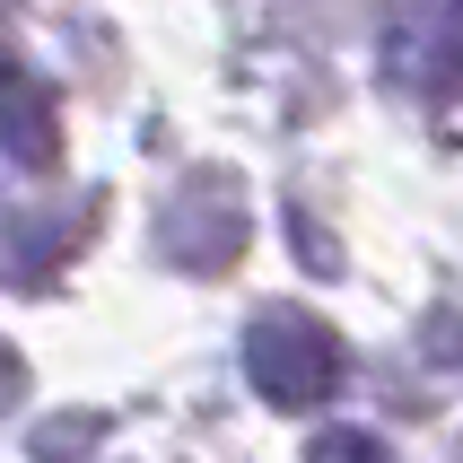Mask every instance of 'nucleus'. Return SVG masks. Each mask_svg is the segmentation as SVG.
Listing matches in <instances>:
<instances>
[{"instance_id":"1","label":"nucleus","mask_w":463,"mask_h":463,"mask_svg":"<svg viewBox=\"0 0 463 463\" xmlns=\"http://www.w3.org/2000/svg\"><path fill=\"white\" fill-rule=\"evenodd\" d=\"M245 367H254V385L280 402V411H307L324 393L341 385V341L315 324L307 307H271L254 315V333H245Z\"/></svg>"},{"instance_id":"2","label":"nucleus","mask_w":463,"mask_h":463,"mask_svg":"<svg viewBox=\"0 0 463 463\" xmlns=\"http://www.w3.org/2000/svg\"><path fill=\"white\" fill-rule=\"evenodd\" d=\"M307 463H385V446L367 438V429H333V438H315Z\"/></svg>"}]
</instances>
